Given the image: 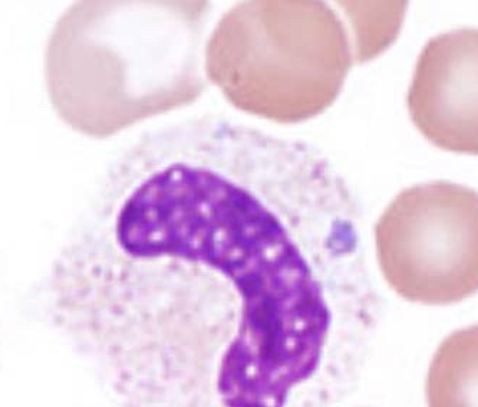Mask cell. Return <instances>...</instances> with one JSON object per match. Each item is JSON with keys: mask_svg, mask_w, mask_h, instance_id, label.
<instances>
[{"mask_svg": "<svg viewBox=\"0 0 478 407\" xmlns=\"http://www.w3.org/2000/svg\"><path fill=\"white\" fill-rule=\"evenodd\" d=\"M359 208L305 141L221 117L141 135L48 281L118 407H332L375 325Z\"/></svg>", "mask_w": 478, "mask_h": 407, "instance_id": "6da1fadb", "label": "cell"}, {"mask_svg": "<svg viewBox=\"0 0 478 407\" xmlns=\"http://www.w3.org/2000/svg\"><path fill=\"white\" fill-rule=\"evenodd\" d=\"M204 0H84L55 25L46 81L60 118L110 137L189 106L209 85Z\"/></svg>", "mask_w": 478, "mask_h": 407, "instance_id": "7a4b0ae2", "label": "cell"}, {"mask_svg": "<svg viewBox=\"0 0 478 407\" xmlns=\"http://www.w3.org/2000/svg\"><path fill=\"white\" fill-rule=\"evenodd\" d=\"M353 64L339 10L318 0H250L221 16L205 75L237 110L283 124L327 110Z\"/></svg>", "mask_w": 478, "mask_h": 407, "instance_id": "3957f363", "label": "cell"}, {"mask_svg": "<svg viewBox=\"0 0 478 407\" xmlns=\"http://www.w3.org/2000/svg\"><path fill=\"white\" fill-rule=\"evenodd\" d=\"M379 267L391 288L425 305L478 292V193L451 181L408 188L375 226Z\"/></svg>", "mask_w": 478, "mask_h": 407, "instance_id": "277c9868", "label": "cell"}, {"mask_svg": "<svg viewBox=\"0 0 478 407\" xmlns=\"http://www.w3.org/2000/svg\"><path fill=\"white\" fill-rule=\"evenodd\" d=\"M411 118L441 149L478 154V29L429 39L408 92Z\"/></svg>", "mask_w": 478, "mask_h": 407, "instance_id": "5b68a950", "label": "cell"}, {"mask_svg": "<svg viewBox=\"0 0 478 407\" xmlns=\"http://www.w3.org/2000/svg\"><path fill=\"white\" fill-rule=\"evenodd\" d=\"M428 407H478V324L450 334L435 351L425 383Z\"/></svg>", "mask_w": 478, "mask_h": 407, "instance_id": "8992f818", "label": "cell"}, {"mask_svg": "<svg viewBox=\"0 0 478 407\" xmlns=\"http://www.w3.org/2000/svg\"><path fill=\"white\" fill-rule=\"evenodd\" d=\"M357 64L379 55L397 36L407 3L338 2Z\"/></svg>", "mask_w": 478, "mask_h": 407, "instance_id": "52a82bcc", "label": "cell"}]
</instances>
